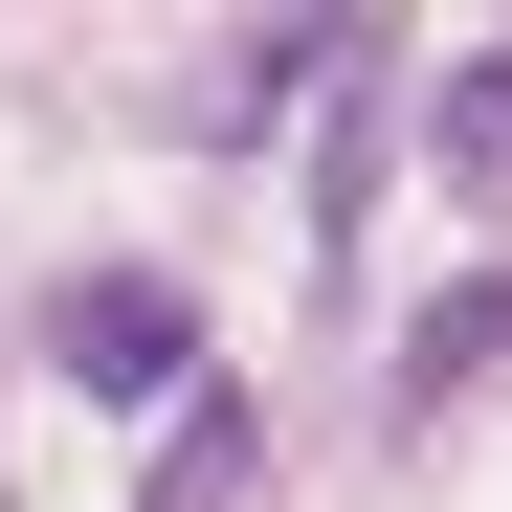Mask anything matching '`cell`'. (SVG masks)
Returning <instances> with one entry per match:
<instances>
[{"mask_svg": "<svg viewBox=\"0 0 512 512\" xmlns=\"http://www.w3.org/2000/svg\"><path fill=\"white\" fill-rule=\"evenodd\" d=\"M245 490H268V401H245V379H201L179 423H156V468H134V512H245Z\"/></svg>", "mask_w": 512, "mask_h": 512, "instance_id": "3", "label": "cell"}, {"mask_svg": "<svg viewBox=\"0 0 512 512\" xmlns=\"http://www.w3.org/2000/svg\"><path fill=\"white\" fill-rule=\"evenodd\" d=\"M45 357L90 379V401H156V423H179L201 401V312H179V268H67L45 290Z\"/></svg>", "mask_w": 512, "mask_h": 512, "instance_id": "1", "label": "cell"}, {"mask_svg": "<svg viewBox=\"0 0 512 512\" xmlns=\"http://www.w3.org/2000/svg\"><path fill=\"white\" fill-rule=\"evenodd\" d=\"M423 156H446V201H512V23L468 67H423Z\"/></svg>", "mask_w": 512, "mask_h": 512, "instance_id": "4", "label": "cell"}, {"mask_svg": "<svg viewBox=\"0 0 512 512\" xmlns=\"http://www.w3.org/2000/svg\"><path fill=\"white\" fill-rule=\"evenodd\" d=\"M379 401H401V423H468V401H512V245H490V268H446V290L401 312Z\"/></svg>", "mask_w": 512, "mask_h": 512, "instance_id": "2", "label": "cell"}]
</instances>
